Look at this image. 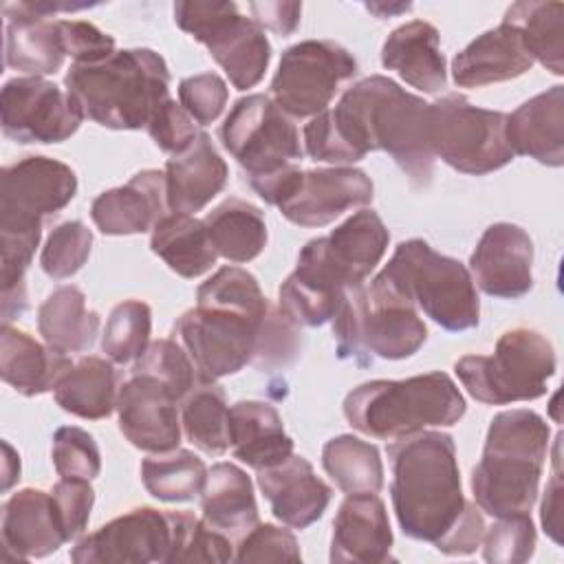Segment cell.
<instances>
[{
	"label": "cell",
	"instance_id": "obj_40",
	"mask_svg": "<svg viewBox=\"0 0 564 564\" xmlns=\"http://www.w3.org/2000/svg\"><path fill=\"white\" fill-rule=\"evenodd\" d=\"M141 480L150 496L163 502H187L200 496L207 467L189 449H172L143 458Z\"/></svg>",
	"mask_w": 564,
	"mask_h": 564
},
{
	"label": "cell",
	"instance_id": "obj_44",
	"mask_svg": "<svg viewBox=\"0 0 564 564\" xmlns=\"http://www.w3.org/2000/svg\"><path fill=\"white\" fill-rule=\"evenodd\" d=\"M132 375H145L161 381L178 401H183L200 379L194 361L174 339H156L148 344L143 355L134 359Z\"/></svg>",
	"mask_w": 564,
	"mask_h": 564
},
{
	"label": "cell",
	"instance_id": "obj_27",
	"mask_svg": "<svg viewBox=\"0 0 564 564\" xmlns=\"http://www.w3.org/2000/svg\"><path fill=\"white\" fill-rule=\"evenodd\" d=\"M165 200L174 214L194 216L227 185V163L214 148L209 134L198 132L196 141L165 163Z\"/></svg>",
	"mask_w": 564,
	"mask_h": 564
},
{
	"label": "cell",
	"instance_id": "obj_14",
	"mask_svg": "<svg viewBox=\"0 0 564 564\" xmlns=\"http://www.w3.org/2000/svg\"><path fill=\"white\" fill-rule=\"evenodd\" d=\"M357 75L348 48L333 40H304L289 46L271 82L273 101L291 117H315L328 108L339 86Z\"/></svg>",
	"mask_w": 564,
	"mask_h": 564
},
{
	"label": "cell",
	"instance_id": "obj_54",
	"mask_svg": "<svg viewBox=\"0 0 564 564\" xmlns=\"http://www.w3.org/2000/svg\"><path fill=\"white\" fill-rule=\"evenodd\" d=\"M59 29L73 64H97L115 53V40L90 22L59 20Z\"/></svg>",
	"mask_w": 564,
	"mask_h": 564
},
{
	"label": "cell",
	"instance_id": "obj_41",
	"mask_svg": "<svg viewBox=\"0 0 564 564\" xmlns=\"http://www.w3.org/2000/svg\"><path fill=\"white\" fill-rule=\"evenodd\" d=\"M196 306L225 308L256 319H264L271 311L258 280L240 267H223L205 280L196 291Z\"/></svg>",
	"mask_w": 564,
	"mask_h": 564
},
{
	"label": "cell",
	"instance_id": "obj_36",
	"mask_svg": "<svg viewBox=\"0 0 564 564\" xmlns=\"http://www.w3.org/2000/svg\"><path fill=\"white\" fill-rule=\"evenodd\" d=\"M205 227L216 253L229 262H251L267 245L262 212L242 198H227L214 207L205 216Z\"/></svg>",
	"mask_w": 564,
	"mask_h": 564
},
{
	"label": "cell",
	"instance_id": "obj_38",
	"mask_svg": "<svg viewBox=\"0 0 564 564\" xmlns=\"http://www.w3.org/2000/svg\"><path fill=\"white\" fill-rule=\"evenodd\" d=\"M185 436L205 454L220 456L229 447V405L216 381L198 379L181 403Z\"/></svg>",
	"mask_w": 564,
	"mask_h": 564
},
{
	"label": "cell",
	"instance_id": "obj_18",
	"mask_svg": "<svg viewBox=\"0 0 564 564\" xmlns=\"http://www.w3.org/2000/svg\"><path fill=\"white\" fill-rule=\"evenodd\" d=\"M170 544V516L154 507H137L82 538L70 551V560L75 564L165 562Z\"/></svg>",
	"mask_w": 564,
	"mask_h": 564
},
{
	"label": "cell",
	"instance_id": "obj_43",
	"mask_svg": "<svg viewBox=\"0 0 564 564\" xmlns=\"http://www.w3.org/2000/svg\"><path fill=\"white\" fill-rule=\"evenodd\" d=\"M152 311L141 300L119 302L108 319L101 335V350L112 364H128L139 359L150 344Z\"/></svg>",
	"mask_w": 564,
	"mask_h": 564
},
{
	"label": "cell",
	"instance_id": "obj_8",
	"mask_svg": "<svg viewBox=\"0 0 564 564\" xmlns=\"http://www.w3.org/2000/svg\"><path fill=\"white\" fill-rule=\"evenodd\" d=\"M555 366L553 344L540 330L518 326L500 335L494 355H465L454 370L476 401L507 405L544 397Z\"/></svg>",
	"mask_w": 564,
	"mask_h": 564
},
{
	"label": "cell",
	"instance_id": "obj_12",
	"mask_svg": "<svg viewBox=\"0 0 564 564\" xmlns=\"http://www.w3.org/2000/svg\"><path fill=\"white\" fill-rule=\"evenodd\" d=\"M388 242L390 231L381 216L372 209H361L328 236L308 240L297 253L293 273L324 291L344 295L366 282L381 262Z\"/></svg>",
	"mask_w": 564,
	"mask_h": 564
},
{
	"label": "cell",
	"instance_id": "obj_13",
	"mask_svg": "<svg viewBox=\"0 0 564 564\" xmlns=\"http://www.w3.org/2000/svg\"><path fill=\"white\" fill-rule=\"evenodd\" d=\"M220 139L245 170L247 181L271 176L304 154L295 123L271 97L260 93L240 97L231 106Z\"/></svg>",
	"mask_w": 564,
	"mask_h": 564
},
{
	"label": "cell",
	"instance_id": "obj_16",
	"mask_svg": "<svg viewBox=\"0 0 564 564\" xmlns=\"http://www.w3.org/2000/svg\"><path fill=\"white\" fill-rule=\"evenodd\" d=\"M82 119L68 93L42 77H15L0 93L2 132L18 143H62Z\"/></svg>",
	"mask_w": 564,
	"mask_h": 564
},
{
	"label": "cell",
	"instance_id": "obj_21",
	"mask_svg": "<svg viewBox=\"0 0 564 564\" xmlns=\"http://www.w3.org/2000/svg\"><path fill=\"white\" fill-rule=\"evenodd\" d=\"M392 529L383 500L372 494H348L333 520L330 562L381 564L394 560Z\"/></svg>",
	"mask_w": 564,
	"mask_h": 564
},
{
	"label": "cell",
	"instance_id": "obj_22",
	"mask_svg": "<svg viewBox=\"0 0 564 564\" xmlns=\"http://www.w3.org/2000/svg\"><path fill=\"white\" fill-rule=\"evenodd\" d=\"M258 487L271 505V513L291 529H306L317 522L328 502L330 487L315 476L304 456L291 454L286 460L260 469Z\"/></svg>",
	"mask_w": 564,
	"mask_h": 564
},
{
	"label": "cell",
	"instance_id": "obj_6",
	"mask_svg": "<svg viewBox=\"0 0 564 564\" xmlns=\"http://www.w3.org/2000/svg\"><path fill=\"white\" fill-rule=\"evenodd\" d=\"M333 335L339 359L368 366L372 355L381 359H408L427 339V328L416 306L379 273L370 286L348 289L333 317Z\"/></svg>",
	"mask_w": 564,
	"mask_h": 564
},
{
	"label": "cell",
	"instance_id": "obj_57",
	"mask_svg": "<svg viewBox=\"0 0 564 564\" xmlns=\"http://www.w3.org/2000/svg\"><path fill=\"white\" fill-rule=\"evenodd\" d=\"M253 22L278 35H291L302 15V2H251Z\"/></svg>",
	"mask_w": 564,
	"mask_h": 564
},
{
	"label": "cell",
	"instance_id": "obj_7",
	"mask_svg": "<svg viewBox=\"0 0 564 564\" xmlns=\"http://www.w3.org/2000/svg\"><path fill=\"white\" fill-rule=\"evenodd\" d=\"M379 275L445 330L460 333L480 322V302L469 269L434 251L421 238L399 242Z\"/></svg>",
	"mask_w": 564,
	"mask_h": 564
},
{
	"label": "cell",
	"instance_id": "obj_31",
	"mask_svg": "<svg viewBox=\"0 0 564 564\" xmlns=\"http://www.w3.org/2000/svg\"><path fill=\"white\" fill-rule=\"evenodd\" d=\"M70 366L73 361L64 352L42 346L29 333L13 328L11 324H2L0 375L15 392L24 397L48 392Z\"/></svg>",
	"mask_w": 564,
	"mask_h": 564
},
{
	"label": "cell",
	"instance_id": "obj_46",
	"mask_svg": "<svg viewBox=\"0 0 564 564\" xmlns=\"http://www.w3.org/2000/svg\"><path fill=\"white\" fill-rule=\"evenodd\" d=\"M482 557L491 564H520L533 557L535 527L529 513L496 518L482 533Z\"/></svg>",
	"mask_w": 564,
	"mask_h": 564
},
{
	"label": "cell",
	"instance_id": "obj_53",
	"mask_svg": "<svg viewBox=\"0 0 564 564\" xmlns=\"http://www.w3.org/2000/svg\"><path fill=\"white\" fill-rule=\"evenodd\" d=\"M148 134L167 154H183L198 137L196 121L174 99H165L148 123Z\"/></svg>",
	"mask_w": 564,
	"mask_h": 564
},
{
	"label": "cell",
	"instance_id": "obj_39",
	"mask_svg": "<svg viewBox=\"0 0 564 564\" xmlns=\"http://www.w3.org/2000/svg\"><path fill=\"white\" fill-rule=\"evenodd\" d=\"M322 465L344 494H377L383 487L379 449L352 434H339L322 447Z\"/></svg>",
	"mask_w": 564,
	"mask_h": 564
},
{
	"label": "cell",
	"instance_id": "obj_59",
	"mask_svg": "<svg viewBox=\"0 0 564 564\" xmlns=\"http://www.w3.org/2000/svg\"><path fill=\"white\" fill-rule=\"evenodd\" d=\"M366 9L368 11H372V13H377L379 18H386V15H390V13H401V11H408V9H412V4H366Z\"/></svg>",
	"mask_w": 564,
	"mask_h": 564
},
{
	"label": "cell",
	"instance_id": "obj_33",
	"mask_svg": "<svg viewBox=\"0 0 564 564\" xmlns=\"http://www.w3.org/2000/svg\"><path fill=\"white\" fill-rule=\"evenodd\" d=\"M99 315L88 308L86 295L73 284L57 286L37 308V330L46 346L59 352H79L93 346L99 333Z\"/></svg>",
	"mask_w": 564,
	"mask_h": 564
},
{
	"label": "cell",
	"instance_id": "obj_15",
	"mask_svg": "<svg viewBox=\"0 0 564 564\" xmlns=\"http://www.w3.org/2000/svg\"><path fill=\"white\" fill-rule=\"evenodd\" d=\"M262 322L225 308L196 306L176 319L174 333L194 361L198 377L216 381L251 364Z\"/></svg>",
	"mask_w": 564,
	"mask_h": 564
},
{
	"label": "cell",
	"instance_id": "obj_55",
	"mask_svg": "<svg viewBox=\"0 0 564 564\" xmlns=\"http://www.w3.org/2000/svg\"><path fill=\"white\" fill-rule=\"evenodd\" d=\"M560 449H562V432H557L553 443V474L546 482L540 520L544 533L555 542L562 544V498H564V485H562V469H560Z\"/></svg>",
	"mask_w": 564,
	"mask_h": 564
},
{
	"label": "cell",
	"instance_id": "obj_4",
	"mask_svg": "<svg viewBox=\"0 0 564 564\" xmlns=\"http://www.w3.org/2000/svg\"><path fill=\"white\" fill-rule=\"evenodd\" d=\"M64 86L84 119L110 130H139L170 99V70L152 48H123L97 64H73Z\"/></svg>",
	"mask_w": 564,
	"mask_h": 564
},
{
	"label": "cell",
	"instance_id": "obj_2",
	"mask_svg": "<svg viewBox=\"0 0 564 564\" xmlns=\"http://www.w3.org/2000/svg\"><path fill=\"white\" fill-rule=\"evenodd\" d=\"M388 458L390 498L401 531L438 546L458 527L469 505L460 487L454 438L423 430L392 441Z\"/></svg>",
	"mask_w": 564,
	"mask_h": 564
},
{
	"label": "cell",
	"instance_id": "obj_37",
	"mask_svg": "<svg viewBox=\"0 0 564 564\" xmlns=\"http://www.w3.org/2000/svg\"><path fill=\"white\" fill-rule=\"evenodd\" d=\"M502 22L520 31L524 51L546 70L564 75V4L562 2H513Z\"/></svg>",
	"mask_w": 564,
	"mask_h": 564
},
{
	"label": "cell",
	"instance_id": "obj_20",
	"mask_svg": "<svg viewBox=\"0 0 564 564\" xmlns=\"http://www.w3.org/2000/svg\"><path fill=\"white\" fill-rule=\"evenodd\" d=\"M471 280L491 297L518 300L533 289V240L513 223L489 225L471 258Z\"/></svg>",
	"mask_w": 564,
	"mask_h": 564
},
{
	"label": "cell",
	"instance_id": "obj_56",
	"mask_svg": "<svg viewBox=\"0 0 564 564\" xmlns=\"http://www.w3.org/2000/svg\"><path fill=\"white\" fill-rule=\"evenodd\" d=\"M482 533H485L482 513L476 505L469 502L458 527L436 549L445 555H469L476 551V546H480Z\"/></svg>",
	"mask_w": 564,
	"mask_h": 564
},
{
	"label": "cell",
	"instance_id": "obj_42",
	"mask_svg": "<svg viewBox=\"0 0 564 564\" xmlns=\"http://www.w3.org/2000/svg\"><path fill=\"white\" fill-rule=\"evenodd\" d=\"M167 516L172 527V544L165 564L234 560L231 540L212 529L203 518H196L189 511H167Z\"/></svg>",
	"mask_w": 564,
	"mask_h": 564
},
{
	"label": "cell",
	"instance_id": "obj_9",
	"mask_svg": "<svg viewBox=\"0 0 564 564\" xmlns=\"http://www.w3.org/2000/svg\"><path fill=\"white\" fill-rule=\"evenodd\" d=\"M253 192L297 227H324L372 200L370 176L357 167L300 170L295 163L249 183Z\"/></svg>",
	"mask_w": 564,
	"mask_h": 564
},
{
	"label": "cell",
	"instance_id": "obj_29",
	"mask_svg": "<svg viewBox=\"0 0 564 564\" xmlns=\"http://www.w3.org/2000/svg\"><path fill=\"white\" fill-rule=\"evenodd\" d=\"M381 64L394 70L405 84L427 95H436L447 86L441 35L436 26L425 20L397 26L381 46Z\"/></svg>",
	"mask_w": 564,
	"mask_h": 564
},
{
	"label": "cell",
	"instance_id": "obj_30",
	"mask_svg": "<svg viewBox=\"0 0 564 564\" xmlns=\"http://www.w3.org/2000/svg\"><path fill=\"white\" fill-rule=\"evenodd\" d=\"M229 447L247 467L260 471L293 454L278 410L264 401H238L229 408Z\"/></svg>",
	"mask_w": 564,
	"mask_h": 564
},
{
	"label": "cell",
	"instance_id": "obj_45",
	"mask_svg": "<svg viewBox=\"0 0 564 564\" xmlns=\"http://www.w3.org/2000/svg\"><path fill=\"white\" fill-rule=\"evenodd\" d=\"M90 247L93 231L82 220H64L48 234L42 247V271L53 280L70 278L86 264Z\"/></svg>",
	"mask_w": 564,
	"mask_h": 564
},
{
	"label": "cell",
	"instance_id": "obj_5",
	"mask_svg": "<svg viewBox=\"0 0 564 564\" xmlns=\"http://www.w3.org/2000/svg\"><path fill=\"white\" fill-rule=\"evenodd\" d=\"M465 410L460 390L445 372L366 381L344 399L346 421L357 432L381 441H397L427 427H449L463 419Z\"/></svg>",
	"mask_w": 564,
	"mask_h": 564
},
{
	"label": "cell",
	"instance_id": "obj_50",
	"mask_svg": "<svg viewBox=\"0 0 564 564\" xmlns=\"http://www.w3.org/2000/svg\"><path fill=\"white\" fill-rule=\"evenodd\" d=\"M236 562H300L302 553L295 535L275 524H256L249 529L234 553Z\"/></svg>",
	"mask_w": 564,
	"mask_h": 564
},
{
	"label": "cell",
	"instance_id": "obj_32",
	"mask_svg": "<svg viewBox=\"0 0 564 564\" xmlns=\"http://www.w3.org/2000/svg\"><path fill=\"white\" fill-rule=\"evenodd\" d=\"M203 520L227 538L245 535L258 524V505L253 482L234 463H216L207 471L200 491Z\"/></svg>",
	"mask_w": 564,
	"mask_h": 564
},
{
	"label": "cell",
	"instance_id": "obj_17",
	"mask_svg": "<svg viewBox=\"0 0 564 564\" xmlns=\"http://www.w3.org/2000/svg\"><path fill=\"white\" fill-rule=\"evenodd\" d=\"M0 225H42L77 194L75 172L48 156H26L2 170Z\"/></svg>",
	"mask_w": 564,
	"mask_h": 564
},
{
	"label": "cell",
	"instance_id": "obj_19",
	"mask_svg": "<svg viewBox=\"0 0 564 564\" xmlns=\"http://www.w3.org/2000/svg\"><path fill=\"white\" fill-rule=\"evenodd\" d=\"M178 399L161 381L132 375L119 386L117 414L121 434L143 452L163 454L181 443Z\"/></svg>",
	"mask_w": 564,
	"mask_h": 564
},
{
	"label": "cell",
	"instance_id": "obj_49",
	"mask_svg": "<svg viewBox=\"0 0 564 564\" xmlns=\"http://www.w3.org/2000/svg\"><path fill=\"white\" fill-rule=\"evenodd\" d=\"M51 456L53 467L62 478L93 480L101 471V454L93 434L75 425L55 430Z\"/></svg>",
	"mask_w": 564,
	"mask_h": 564
},
{
	"label": "cell",
	"instance_id": "obj_51",
	"mask_svg": "<svg viewBox=\"0 0 564 564\" xmlns=\"http://www.w3.org/2000/svg\"><path fill=\"white\" fill-rule=\"evenodd\" d=\"M229 97V88L218 73H198L181 79L178 104L198 126H209L220 117Z\"/></svg>",
	"mask_w": 564,
	"mask_h": 564
},
{
	"label": "cell",
	"instance_id": "obj_47",
	"mask_svg": "<svg viewBox=\"0 0 564 564\" xmlns=\"http://www.w3.org/2000/svg\"><path fill=\"white\" fill-rule=\"evenodd\" d=\"M300 350H302L300 326L293 324L280 308L271 306L269 315L264 317L258 330L251 364L258 370L286 368L297 359Z\"/></svg>",
	"mask_w": 564,
	"mask_h": 564
},
{
	"label": "cell",
	"instance_id": "obj_3",
	"mask_svg": "<svg viewBox=\"0 0 564 564\" xmlns=\"http://www.w3.org/2000/svg\"><path fill=\"white\" fill-rule=\"evenodd\" d=\"M549 423L533 410L498 412L487 430L482 456L471 471L476 507L491 518L529 513L549 456Z\"/></svg>",
	"mask_w": 564,
	"mask_h": 564
},
{
	"label": "cell",
	"instance_id": "obj_35",
	"mask_svg": "<svg viewBox=\"0 0 564 564\" xmlns=\"http://www.w3.org/2000/svg\"><path fill=\"white\" fill-rule=\"evenodd\" d=\"M117 372L101 357H82L53 388L55 403L79 419L99 421L117 408Z\"/></svg>",
	"mask_w": 564,
	"mask_h": 564
},
{
	"label": "cell",
	"instance_id": "obj_1",
	"mask_svg": "<svg viewBox=\"0 0 564 564\" xmlns=\"http://www.w3.org/2000/svg\"><path fill=\"white\" fill-rule=\"evenodd\" d=\"M427 110V101L405 93L390 77L372 75L352 84L326 112L355 163L383 150L416 187H427L436 161Z\"/></svg>",
	"mask_w": 564,
	"mask_h": 564
},
{
	"label": "cell",
	"instance_id": "obj_10",
	"mask_svg": "<svg viewBox=\"0 0 564 564\" xmlns=\"http://www.w3.org/2000/svg\"><path fill=\"white\" fill-rule=\"evenodd\" d=\"M427 115L430 148L456 172L482 176L513 161L505 112L478 108L463 95H445L430 104Z\"/></svg>",
	"mask_w": 564,
	"mask_h": 564
},
{
	"label": "cell",
	"instance_id": "obj_52",
	"mask_svg": "<svg viewBox=\"0 0 564 564\" xmlns=\"http://www.w3.org/2000/svg\"><path fill=\"white\" fill-rule=\"evenodd\" d=\"M51 498H53V507H55L59 527L66 535V542L82 535L88 524L90 509L95 502V491L88 485V480L62 478L59 482L53 485Z\"/></svg>",
	"mask_w": 564,
	"mask_h": 564
},
{
	"label": "cell",
	"instance_id": "obj_58",
	"mask_svg": "<svg viewBox=\"0 0 564 564\" xmlns=\"http://www.w3.org/2000/svg\"><path fill=\"white\" fill-rule=\"evenodd\" d=\"M2 449H4V465H2V491H9L11 485L20 478V456L15 454V449L2 441Z\"/></svg>",
	"mask_w": 564,
	"mask_h": 564
},
{
	"label": "cell",
	"instance_id": "obj_25",
	"mask_svg": "<svg viewBox=\"0 0 564 564\" xmlns=\"http://www.w3.org/2000/svg\"><path fill=\"white\" fill-rule=\"evenodd\" d=\"M0 535L4 553L13 560L46 557L66 542L51 494L31 487L2 505Z\"/></svg>",
	"mask_w": 564,
	"mask_h": 564
},
{
	"label": "cell",
	"instance_id": "obj_23",
	"mask_svg": "<svg viewBox=\"0 0 564 564\" xmlns=\"http://www.w3.org/2000/svg\"><path fill=\"white\" fill-rule=\"evenodd\" d=\"M165 209V174L143 170L126 185L101 192L90 205V216L106 236H132L154 229Z\"/></svg>",
	"mask_w": 564,
	"mask_h": 564
},
{
	"label": "cell",
	"instance_id": "obj_26",
	"mask_svg": "<svg viewBox=\"0 0 564 564\" xmlns=\"http://www.w3.org/2000/svg\"><path fill=\"white\" fill-rule=\"evenodd\" d=\"M533 59L524 51L520 31L500 22L471 40L452 62V79L460 88H480L516 79L531 70Z\"/></svg>",
	"mask_w": 564,
	"mask_h": 564
},
{
	"label": "cell",
	"instance_id": "obj_11",
	"mask_svg": "<svg viewBox=\"0 0 564 564\" xmlns=\"http://www.w3.org/2000/svg\"><path fill=\"white\" fill-rule=\"evenodd\" d=\"M174 22L207 46L238 90L253 88L271 62L264 29L238 13L236 2H176Z\"/></svg>",
	"mask_w": 564,
	"mask_h": 564
},
{
	"label": "cell",
	"instance_id": "obj_48",
	"mask_svg": "<svg viewBox=\"0 0 564 564\" xmlns=\"http://www.w3.org/2000/svg\"><path fill=\"white\" fill-rule=\"evenodd\" d=\"M344 295H335L328 291H322L304 280H300L295 273H291L282 286H280V304L278 308L297 326H322L330 322L341 304Z\"/></svg>",
	"mask_w": 564,
	"mask_h": 564
},
{
	"label": "cell",
	"instance_id": "obj_28",
	"mask_svg": "<svg viewBox=\"0 0 564 564\" xmlns=\"http://www.w3.org/2000/svg\"><path fill=\"white\" fill-rule=\"evenodd\" d=\"M4 64L29 77L53 75L66 59L59 20L33 15L24 2L4 4Z\"/></svg>",
	"mask_w": 564,
	"mask_h": 564
},
{
	"label": "cell",
	"instance_id": "obj_34",
	"mask_svg": "<svg viewBox=\"0 0 564 564\" xmlns=\"http://www.w3.org/2000/svg\"><path fill=\"white\" fill-rule=\"evenodd\" d=\"M150 249L181 278H198L216 264V249L205 220L187 214H165L152 229Z\"/></svg>",
	"mask_w": 564,
	"mask_h": 564
},
{
	"label": "cell",
	"instance_id": "obj_24",
	"mask_svg": "<svg viewBox=\"0 0 564 564\" xmlns=\"http://www.w3.org/2000/svg\"><path fill=\"white\" fill-rule=\"evenodd\" d=\"M505 137L513 156L522 154L560 167L564 163V86H551L507 115Z\"/></svg>",
	"mask_w": 564,
	"mask_h": 564
}]
</instances>
